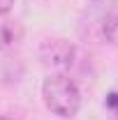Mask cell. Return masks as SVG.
I'll use <instances>...</instances> for the list:
<instances>
[{
	"label": "cell",
	"mask_w": 118,
	"mask_h": 120,
	"mask_svg": "<svg viewBox=\"0 0 118 120\" xmlns=\"http://www.w3.org/2000/svg\"><path fill=\"white\" fill-rule=\"evenodd\" d=\"M44 106L60 118H74L81 106V92L67 74H49L42 83Z\"/></svg>",
	"instance_id": "1"
},
{
	"label": "cell",
	"mask_w": 118,
	"mask_h": 120,
	"mask_svg": "<svg viewBox=\"0 0 118 120\" xmlns=\"http://www.w3.org/2000/svg\"><path fill=\"white\" fill-rule=\"evenodd\" d=\"M39 60L42 65L56 69L58 74H65L76 62V49L67 39H49L39 46Z\"/></svg>",
	"instance_id": "2"
},
{
	"label": "cell",
	"mask_w": 118,
	"mask_h": 120,
	"mask_svg": "<svg viewBox=\"0 0 118 120\" xmlns=\"http://www.w3.org/2000/svg\"><path fill=\"white\" fill-rule=\"evenodd\" d=\"M21 39H23V26L16 19H9L7 14L0 16V51L19 46Z\"/></svg>",
	"instance_id": "3"
},
{
	"label": "cell",
	"mask_w": 118,
	"mask_h": 120,
	"mask_svg": "<svg viewBox=\"0 0 118 120\" xmlns=\"http://www.w3.org/2000/svg\"><path fill=\"white\" fill-rule=\"evenodd\" d=\"M102 37L111 46H118V12H109L102 21Z\"/></svg>",
	"instance_id": "4"
},
{
	"label": "cell",
	"mask_w": 118,
	"mask_h": 120,
	"mask_svg": "<svg viewBox=\"0 0 118 120\" xmlns=\"http://www.w3.org/2000/svg\"><path fill=\"white\" fill-rule=\"evenodd\" d=\"M104 111H106V118L109 120H118V90L106 92V97H104Z\"/></svg>",
	"instance_id": "5"
},
{
	"label": "cell",
	"mask_w": 118,
	"mask_h": 120,
	"mask_svg": "<svg viewBox=\"0 0 118 120\" xmlns=\"http://www.w3.org/2000/svg\"><path fill=\"white\" fill-rule=\"evenodd\" d=\"M12 7H14V0H0V16H5Z\"/></svg>",
	"instance_id": "6"
},
{
	"label": "cell",
	"mask_w": 118,
	"mask_h": 120,
	"mask_svg": "<svg viewBox=\"0 0 118 120\" xmlns=\"http://www.w3.org/2000/svg\"><path fill=\"white\" fill-rule=\"evenodd\" d=\"M90 2H93L95 7H102V9H109V7H111V5H114L116 0H90Z\"/></svg>",
	"instance_id": "7"
},
{
	"label": "cell",
	"mask_w": 118,
	"mask_h": 120,
	"mask_svg": "<svg viewBox=\"0 0 118 120\" xmlns=\"http://www.w3.org/2000/svg\"><path fill=\"white\" fill-rule=\"evenodd\" d=\"M0 120H14V118H0Z\"/></svg>",
	"instance_id": "8"
}]
</instances>
